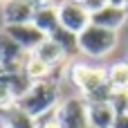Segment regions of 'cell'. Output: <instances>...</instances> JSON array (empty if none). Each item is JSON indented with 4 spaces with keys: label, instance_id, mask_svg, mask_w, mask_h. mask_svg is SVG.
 <instances>
[{
    "label": "cell",
    "instance_id": "obj_17",
    "mask_svg": "<svg viewBox=\"0 0 128 128\" xmlns=\"http://www.w3.org/2000/svg\"><path fill=\"white\" fill-rule=\"evenodd\" d=\"M110 106L115 115H128V90H115L110 97Z\"/></svg>",
    "mask_w": 128,
    "mask_h": 128
},
{
    "label": "cell",
    "instance_id": "obj_5",
    "mask_svg": "<svg viewBox=\"0 0 128 128\" xmlns=\"http://www.w3.org/2000/svg\"><path fill=\"white\" fill-rule=\"evenodd\" d=\"M56 16H58V25L76 36L90 25V11H86L76 0H61L56 4Z\"/></svg>",
    "mask_w": 128,
    "mask_h": 128
},
{
    "label": "cell",
    "instance_id": "obj_4",
    "mask_svg": "<svg viewBox=\"0 0 128 128\" xmlns=\"http://www.w3.org/2000/svg\"><path fill=\"white\" fill-rule=\"evenodd\" d=\"M56 119L61 128H90L88 122V104L81 97H70L63 104H58V108L54 110Z\"/></svg>",
    "mask_w": 128,
    "mask_h": 128
},
{
    "label": "cell",
    "instance_id": "obj_23",
    "mask_svg": "<svg viewBox=\"0 0 128 128\" xmlns=\"http://www.w3.org/2000/svg\"><path fill=\"white\" fill-rule=\"evenodd\" d=\"M2 2H4V0H0V7H2Z\"/></svg>",
    "mask_w": 128,
    "mask_h": 128
},
{
    "label": "cell",
    "instance_id": "obj_6",
    "mask_svg": "<svg viewBox=\"0 0 128 128\" xmlns=\"http://www.w3.org/2000/svg\"><path fill=\"white\" fill-rule=\"evenodd\" d=\"M2 32L14 38L25 52H34L47 36L34 25V22H25V25H2Z\"/></svg>",
    "mask_w": 128,
    "mask_h": 128
},
{
    "label": "cell",
    "instance_id": "obj_18",
    "mask_svg": "<svg viewBox=\"0 0 128 128\" xmlns=\"http://www.w3.org/2000/svg\"><path fill=\"white\" fill-rule=\"evenodd\" d=\"M36 128H61L58 119H56V112H50V115L36 119Z\"/></svg>",
    "mask_w": 128,
    "mask_h": 128
},
{
    "label": "cell",
    "instance_id": "obj_10",
    "mask_svg": "<svg viewBox=\"0 0 128 128\" xmlns=\"http://www.w3.org/2000/svg\"><path fill=\"white\" fill-rule=\"evenodd\" d=\"M32 54H34L36 58H40L45 65L54 68V70H61V65L68 61V54L63 52V47H61L58 43H54L52 38H45Z\"/></svg>",
    "mask_w": 128,
    "mask_h": 128
},
{
    "label": "cell",
    "instance_id": "obj_16",
    "mask_svg": "<svg viewBox=\"0 0 128 128\" xmlns=\"http://www.w3.org/2000/svg\"><path fill=\"white\" fill-rule=\"evenodd\" d=\"M108 72V83L112 90H128V63L122 61V63H115Z\"/></svg>",
    "mask_w": 128,
    "mask_h": 128
},
{
    "label": "cell",
    "instance_id": "obj_7",
    "mask_svg": "<svg viewBox=\"0 0 128 128\" xmlns=\"http://www.w3.org/2000/svg\"><path fill=\"white\" fill-rule=\"evenodd\" d=\"M29 52H25L14 38H9L2 29H0V65L4 72H20L25 65Z\"/></svg>",
    "mask_w": 128,
    "mask_h": 128
},
{
    "label": "cell",
    "instance_id": "obj_1",
    "mask_svg": "<svg viewBox=\"0 0 128 128\" xmlns=\"http://www.w3.org/2000/svg\"><path fill=\"white\" fill-rule=\"evenodd\" d=\"M70 79L81 92V99L86 104H99V101H110L112 88L108 83V72L101 68H90V65H72L70 68Z\"/></svg>",
    "mask_w": 128,
    "mask_h": 128
},
{
    "label": "cell",
    "instance_id": "obj_14",
    "mask_svg": "<svg viewBox=\"0 0 128 128\" xmlns=\"http://www.w3.org/2000/svg\"><path fill=\"white\" fill-rule=\"evenodd\" d=\"M45 36L50 32H54L58 27V16H56V7H45V9H36L34 20H32Z\"/></svg>",
    "mask_w": 128,
    "mask_h": 128
},
{
    "label": "cell",
    "instance_id": "obj_2",
    "mask_svg": "<svg viewBox=\"0 0 128 128\" xmlns=\"http://www.w3.org/2000/svg\"><path fill=\"white\" fill-rule=\"evenodd\" d=\"M58 101H61L58 83L54 79H50V81H36V83H32L29 90L20 99L14 101V106L20 108L22 112H27L34 119H40V117L54 112L58 108Z\"/></svg>",
    "mask_w": 128,
    "mask_h": 128
},
{
    "label": "cell",
    "instance_id": "obj_11",
    "mask_svg": "<svg viewBox=\"0 0 128 128\" xmlns=\"http://www.w3.org/2000/svg\"><path fill=\"white\" fill-rule=\"evenodd\" d=\"M22 72H25V76H27L32 83H36V81H50V79H54V81H56V72H58V70H54V68L45 65L40 58H36V56L29 52V54H27V58H25Z\"/></svg>",
    "mask_w": 128,
    "mask_h": 128
},
{
    "label": "cell",
    "instance_id": "obj_12",
    "mask_svg": "<svg viewBox=\"0 0 128 128\" xmlns=\"http://www.w3.org/2000/svg\"><path fill=\"white\" fill-rule=\"evenodd\" d=\"M115 117L117 115H115L110 101L88 104V122H90V128H112Z\"/></svg>",
    "mask_w": 128,
    "mask_h": 128
},
{
    "label": "cell",
    "instance_id": "obj_19",
    "mask_svg": "<svg viewBox=\"0 0 128 128\" xmlns=\"http://www.w3.org/2000/svg\"><path fill=\"white\" fill-rule=\"evenodd\" d=\"M86 11H90V14H94V11H99L104 4H106V0H76Z\"/></svg>",
    "mask_w": 128,
    "mask_h": 128
},
{
    "label": "cell",
    "instance_id": "obj_13",
    "mask_svg": "<svg viewBox=\"0 0 128 128\" xmlns=\"http://www.w3.org/2000/svg\"><path fill=\"white\" fill-rule=\"evenodd\" d=\"M0 119L4 122L2 128H36V119L22 112L16 106H7L0 110Z\"/></svg>",
    "mask_w": 128,
    "mask_h": 128
},
{
    "label": "cell",
    "instance_id": "obj_20",
    "mask_svg": "<svg viewBox=\"0 0 128 128\" xmlns=\"http://www.w3.org/2000/svg\"><path fill=\"white\" fill-rule=\"evenodd\" d=\"M112 128H128V115H117L112 122Z\"/></svg>",
    "mask_w": 128,
    "mask_h": 128
},
{
    "label": "cell",
    "instance_id": "obj_9",
    "mask_svg": "<svg viewBox=\"0 0 128 128\" xmlns=\"http://www.w3.org/2000/svg\"><path fill=\"white\" fill-rule=\"evenodd\" d=\"M128 20L126 9H119V7H110V4H104L99 11L90 14V22L97 25V27H104V29H110V32H117L124 22Z\"/></svg>",
    "mask_w": 128,
    "mask_h": 128
},
{
    "label": "cell",
    "instance_id": "obj_8",
    "mask_svg": "<svg viewBox=\"0 0 128 128\" xmlns=\"http://www.w3.org/2000/svg\"><path fill=\"white\" fill-rule=\"evenodd\" d=\"M34 4L29 0H4L2 2V22L4 25H25L34 20Z\"/></svg>",
    "mask_w": 128,
    "mask_h": 128
},
{
    "label": "cell",
    "instance_id": "obj_22",
    "mask_svg": "<svg viewBox=\"0 0 128 128\" xmlns=\"http://www.w3.org/2000/svg\"><path fill=\"white\" fill-rule=\"evenodd\" d=\"M4 74H7V72H4V70H2V65H0V76H4Z\"/></svg>",
    "mask_w": 128,
    "mask_h": 128
},
{
    "label": "cell",
    "instance_id": "obj_21",
    "mask_svg": "<svg viewBox=\"0 0 128 128\" xmlns=\"http://www.w3.org/2000/svg\"><path fill=\"white\" fill-rule=\"evenodd\" d=\"M106 4H110V7H119V9H126L128 0H106Z\"/></svg>",
    "mask_w": 128,
    "mask_h": 128
},
{
    "label": "cell",
    "instance_id": "obj_24",
    "mask_svg": "<svg viewBox=\"0 0 128 128\" xmlns=\"http://www.w3.org/2000/svg\"><path fill=\"white\" fill-rule=\"evenodd\" d=\"M126 14H128V4H126Z\"/></svg>",
    "mask_w": 128,
    "mask_h": 128
},
{
    "label": "cell",
    "instance_id": "obj_15",
    "mask_svg": "<svg viewBox=\"0 0 128 128\" xmlns=\"http://www.w3.org/2000/svg\"><path fill=\"white\" fill-rule=\"evenodd\" d=\"M47 38H52L54 43H58V45L63 47V52L68 54V58H70V56H74V54L79 52L76 34H72V32H68V29H63L61 25H58L54 32H50V34H47Z\"/></svg>",
    "mask_w": 128,
    "mask_h": 128
},
{
    "label": "cell",
    "instance_id": "obj_3",
    "mask_svg": "<svg viewBox=\"0 0 128 128\" xmlns=\"http://www.w3.org/2000/svg\"><path fill=\"white\" fill-rule=\"evenodd\" d=\"M76 45H79V52H83L86 56L101 58V56H108L117 47V32H110L90 22L76 36Z\"/></svg>",
    "mask_w": 128,
    "mask_h": 128
}]
</instances>
